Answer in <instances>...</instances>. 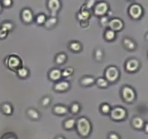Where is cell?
Here are the masks:
<instances>
[{
  "label": "cell",
  "instance_id": "e575fe53",
  "mask_svg": "<svg viewBox=\"0 0 148 139\" xmlns=\"http://www.w3.org/2000/svg\"><path fill=\"white\" fill-rule=\"evenodd\" d=\"M111 107L108 104H103L101 106V110L103 114H108L111 111Z\"/></svg>",
  "mask_w": 148,
  "mask_h": 139
},
{
  "label": "cell",
  "instance_id": "4316f807",
  "mask_svg": "<svg viewBox=\"0 0 148 139\" xmlns=\"http://www.w3.org/2000/svg\"><path fill=\"white\" fill-rule=\"evenodd\" d=\"M96 85H98L99 88H107L108 85V82L106 78H98L95 80V83Z\"/></svg>",
  "mask_w": 148,
  "mask_h": 139
},
{
  "label": "cell",
  "instance_id": "4dcf8cb0",
  "mask_svg": "<svg viewBox=\"0 0 148 139\" xmlns=\"http://www.w3.org/2000/svg\"><path fill=\"white\" fill-rule=\"evenodd\" d=\"M46 20V16L44 14H39L36 16V22L38 25H41L44 24Z\"/></svg>",
  "mask_w": 148,
  "mask_h": 139
},
{
  "label": "cell",
  "instance_id": "836d02e7",
  "mask_svg": "<svg viewBox=\"0 0 148 139\" xmlns=\"http://www.w3.org/2000/svg\"><path fill=\"white\" fill-rule=\"evenodd\" d=\"M51 98L50 96H44L41 99L40 104H41V105L43 107H48L51 104Z\"/></svg>",
  "mask_w": 148,
  "mask_h": 139
},
{
  "label": "cell",
  "instance_id": "ab89813d",
  "mask_svg": "<svg viewBox=\"0 0 148 139\" xmlns=\"http://www.w3.org/2000/svg\"><path fill=\"white\" fill-rule=\"evenodd\" d=\"M80 25L82 28H87L88 25H89V20H81Z\"/></svg>",
  "mask_w": 148,
  "mask_h": 139
},
{
  "label": "cell",
  "instance_id": "ba28073f",
  "mask_svg": "<svg viewBox=\"0 0 148 139\" xmlns=\"http://www.w3.org/2000/svg\"><path fill=\"white\" fill-rule=\"evenodd\" d=\"M143 13V10L140 4H134L129 8V14L133 19H140Z\"/></svg>",
  "mask_w": 148,
  "mask_h": 139
},
{
  "label": "cell",
  "instance_id": "484cf974",
  "mask_svg": "<svg viewBox=\"0 0 148 139\" xmlns=\"http://www.w3.org/2000/svg\"><path fill=\"white\" fill-rule=\"evenodd\" d=\"M76 125V120L73 118H69L65 120L64 123V127L66 130H71Z\"/></svg>",
  "mask_w": 148,
  "mask_h": 139
},
{
  "label": "cell",
  "instance_id": "6da1fadb",
  "mask_svg": "<svg viewBox=\"0 0 148 139\" xmlns=\"http://www.w3.org/2000/svg\"><path fill=\"white\" fill-rule=\"evenodd\" d=\"M76 125L79 134L82 137L89 136L91 131V123L86 117H80L76 122Z\"/></svg>",
  "mask_w": 148,
  "mask_h": 139
},
{
  "label": "cell",
  "instance_id": "8d00e7d4",
  "mask_svg": "<svg viewBox=\"0 0 148 139\" xmlns=\"http://www.w3.org/2000/svg\"><path fill=\"white\" fill-rule=\"evenodd\" d=\"M95 4H96V0H88L85 3V7L88 10H91V8H92Z\"/></svg>",
  "mask_w": 148,
  "mask_h": 139
},
{
  "label": "cell",
  "instance_id": "83f0119b",
  "mask_svg": "<svg viewBox=\"0 0 148 139\" xmlns=\"http://www.w3.org/2000/svg\"><path fill=\"white\" fill-rule=\"evenodd\" d=\"M17 74L19 78H26L29 75V70L27 68L22 67L18 70L17 71Z\"/></svg>",
  "mask_w": 148,
  "mask_h": 139
},
{
  "label": "cell",
  "instance_id": "52a82bcc",
  "mask_svg": "<svg viewBox=\"0 0 148 139\" xmlns=\"http://www.w3.org/2000/svg\"><path fill=\"white\" fill-rule=\"evenodd\" d=\"M140 67V61L135 58H130L125 63V69L129 72H136L137 70H138Z\"/></svg>",
  "mask_w": 148,
  "mask_h": 139
},
{
  "label": "cell",
  "instance_id": "74e56055",
  "mask_svg": "<svg viewBox=\"0 0 148 139\" xmlns=\"http://www.w3.org/2000/svg\"><path fill=\"white\" fill-rule=\"evenodd\" d=\"M1 5L5 7H11L12 4V0H1Z\"/></svg>",
  "mask_w": 148,
  "mask_h": 139
},
{
  "label": "cell",
  "instance_id": "f546056e",
  "mask_svg": "<svg viewBox=\"0 0 148 139\" xmlns=\"http://www.w3.org/2000/svg\"><path fill=\"white\" fill-rule=\"evenodd\" d=\"M0 28H2L3 29L6 30L7 32H10L13 30V28H14V25H13L11 22H4V23H2V24L1 25V27Z\"/></svg>",
  "mask_w": 148,
  "mask_h": 139
},
{
  "label": "cell",
  "instance_id": "7a4b0ae2",
  "mask_svg": "<svg viewBox=\"0 0 148 139\" xmlns=\"http://www.w3.org/2000/svg\"><path fill=\"white\" fill-rule=\"evenodd\" d=\"M5 65L10 70L12 71H16L17 72L20 67H23V64H22V60L17 55H10V56H7L6 58Z\"/></svg>",
  "mask_w": 148,
  "mask_h": 139
},
{
  "label": "cell",
  "instance_id": "1f68e13d",
  "mask_svg": "<svg viewBox=\"0 0 148 139\" xmlns=\"http://www.w3.org/2000/svg\"><path fill=\"white\" fill-rule=\"evenodd\" d=\"M108 23H109V19H108V16L103 15L102 17H101L99 20V23L101 25V26H102L103 28L108 27Z\"/></svg>",
  "mask_w": 148,
  "mask_h": 139
},
{
  "label": "cell",
  "instance_id": "e0dca14e",
  "mask_svg": "<svg viewBox=\"0 0 148 139\" xmlns=\"http://www.w3.org/2000/svg\"><path fill=\"white\" fill-rule=\"evenodd\" d=\"M58 19L56 17H51L49 18H46V22L44 23L43 25L47 29H51L57 24Z\"/></svg>",
  "mask_w": 148,
  "mask_h": 139
},
{
  "label": "cell",
  "instance_id": "ac0fdd59",
  "mask_svg": "<svg viewBox=\"0 0 148 139\" xmlns=\"http://www.w3.org/2000/svg\"><path fill=\"white\" fill-rule=\"evenodd\" d=\"M1 111L5 115H10V114H12L13 111V108L12 106L10 103H3L1 105Z\"/></svg>",
  "mask_w": 148,
  "mask_h": 139
},
{
  "label": "cell",
  "instance_id": "d6a6232c",
  "mask_svg": "<svg viewBox=\"0 0 148 139\" xmlns=\"http://www.w3.org/2000/svg\"><path fill=\"white\" fill-rule=\"evenodd\" d=\"M70 110L71 112L73 113V114H77L78 112H79V111H80V105H79V103H72L70 107Z\"/></svg>",
  "mask_w": 148,
  "mask_h": 139
},
{
  "label": "cell",
  "instance_id": "f35d334b",
  "mask_svg": "<svg viewBox=\"0 0 148 139\" xmlns=\"http://www.w3.org/2000/svg\"><path fill=\"white\" fill-rule=\"evenodd\" d=\"M9 32H7V30L3 29L2 28H0V39H4L8 35Z\"/></svg>",
  "mask_w": 148,
  "mask_h": 139
},
{
  "label": "cell",
  "instance_id": "b9f144b4",
  "mask_svg": "<svg viewBox=\"0 0 148 139\" xmlns=\"http://www.w3.org/2000/svg\"><path fill=\"white\" fill-rule=\"evenodd\" d=\"M56 139H65V138H64L62 137V136H59V137H58Z\"/></svg>",
  "mask_w": 148,
  "mask_h": 139
},
{
  "label": "cell",
  "instance_id": "9c48e42d",
  "mask_svg": "<svg viewBox=\"0 0 148 139\" xmlns=\"http://www.w3.org/2000/svg\"><path fill=\"white\" fill-rule=\"evenodd\" d=\"M47 5L52 17H56L61 8L60 0H48Z\"/></svg>",
  "mask_w": 148,
  "mask_h": 139
},
{
  "label": "cell",
  "instance_id": "4fadbf2b",
  "mask_svg": "<svg viewBox=\"0 0 148 139\" xmlns=\"http://www.w3.org/2000/svg\"><path fill=\"white\" fill-rule=\"evenodd\" d=\"M62 78V70L57 68H53L49 72V78L51 81L53 82H57L60 81Z\"/></svg>",
  "mask_w": 148,
  "mask_h": 139
},
{
  "label": "cell",
  "instance_id": "d6986e66",
  "mask_svg": "<svg viewBox=\"0 0 148 139\" xmlns=\"http://www.w3.org/2000/svg\"><path fill=\"white\" fill-rule=\"evenodd\" d=\"M69 109L66 107L64 105H56L53 107V111L54 114H58V115H63V114H66Z\"/></svg>",
  "mask_w": 148,
  "mask_h": 139
},
{
  "label": "cell",
  "instance_id": "2e32d148",
  "mask_svg": "<svg viewBox=\"0 0 148 139\" xmlns=\"http://www.w3.org/2000/svg\"><path fill=\"white\" fill-rule=\"evenodd\" d=\"M123 45L129 51L134 50L136 49V46H137L135 42L130 38H124L123 39Z\"/></svg>",
  "mask_w": 148,
  "mask_h": 139
},
{
  "label": "cell",
  "instance_id": "d4e9b609",
  "mask_svg": "<svg viewBox=\"0 0 148 139\" xmlns=\"http://www.w3.org/2000/svg\"><path fill=\"white\" fill-rule=\"evenodd\" d=\"M104 57V52L101 48H97L95 50V53H94V58H95V61L100 62L103 59Z\"/></svg>",
  "mask_w": 148,
  "mask_h": 139
},
{
  "label": "cell",
  "instance_id": "f1b7e54d",
  "mask_svg": "<svg viewBox=\"0 0 148 139\" xmlns=\"http://www.w3.org/2000/svg\"><path fill=\"white\" fill-rule=\"evenodd\" d=\"M73 68L71 67H66L62 71V77H63V78H67V77L71 76L73 74Z\"/></svg>",
  "mask_w": 148,
  "mask_h": 139
},
{
  "label": "cell",
  "instance_id": "8992f818",
  "mask_svg": "<svg viewBox=\"0 0 148 139\" xmlns=\"http://www.w3.org/2000/svg\"><path fill=\"white\" fill-rule=\"evenodd\" d=\"M111 117L114 120H122L127 117V111L121 107H116L111 109Z\"/></svg>",
  "mask_w": 148,
  "mask_h": 139
},
{
  "label": "cell",
  "instance_id": "5b68a950",
  "mask_svg": "<svg viewBox=\"0 0 148 139\" xmlns=\"http://www.w3.org/2000/svg\"><path fill=\"white\" fill-rule=\"evenodd\" d=\"M93 7L95 14L97 16H100V17L105 15L108 12V8H109L108 4L106 1H100V2L96 3Z\"/></svg>",
  "mask_w": 148,
  "mask_h": 139
},
{
  "label": "cell",
  "instance_id": "7402d4cb",
  "mask_svg": "<svg viewBox=\"0 0 148 139\" xmlns=\"http://www.w3.org/2000/svg\"><path fill=\"white\" fill-rule=\"evenodd\" d=\"M69 48L72 52H75V53H77V52H79L81 50H82V44H81L79 42L73 41L69 43Z\"/></svg>",
  "mask_w": 148,
  "mask_h": 139
},
{
  "label": "cell",
  "instance_id": "8fae6325",
  "mask_svg": "<svg viewBox=\"0 0 148 139\" xmlns=\"http://www.w3.org/2000/svg\"><path fill=\"white\" fill-rule=\"evenodd\" d=\"M70 88V83L66 81H59L53 85V90L57 92H64Z\"/></svg>",
  "mask_w": 148,
  "mask_h": 139
},
{
  "label": "cell",
  "instance_id": "44dd1931",
  "mask_svg": "<svg viewBox=\"0 0 148 139\" xmlns=\"http://www.w3.org/2000/svg\"><path fill=\"white\" fill-rule=\"evenodd\" d=\"M144 120L143 118L140 117H135L133 118L132 121V124L133 127L136 129H141L144 127Z\"/></svg>",
  "mask_w": 148,
  "mask_h": 139
},
{
  "label": "cell",
  "instance_id": "cb8c5ba5",
  "mask_svg": "<svg viewBox=\"0 0 148 139\" xmlns=\"http://www.w3.org/2000/svg\"><path fill=\"white\" fill-rule=\"evenodd\" d=\"M27 114L30 118L33 119V120H38L40 117V114L38 111L36 109L33 108L28 109L27 111Z\"/></svg>",
  "mask_w": 148,
  "mask_h": 139
},
{
  "label": "cell",
  "instance_id": "d590c367",
  "mask_svg": "<svg viewBox=\"0 0 148 139\" xmlns=\"http://www.w3.org/2000/svg\"><path fill=\"white\" fill-rule=\"evenodd\" d=\"M0 139H17V138L14 133H6L2 135Z\"/></svg>",
  "mask_w": 148,
  "mask_h": 139
},
{
  "label": "cell",
  "instance_id": "277c9868",
  "mask_svg": "<svg viewBox=\"0 0 148 139\" xmlns=\"http://www.w3.org/2000/svg\"><path fill=\"white\" fill-rule=\"evenodd\" d=\"M121 96L126 102L132 103L134 101L136 98L135 91L132 87L125 85L123 87L121 90Z\"/></svg>",
  "mask_w": 148,
  "mask_h": 139
},
{
  "label": "cell",
  "instance_id": "ffe728a7",
  "mask_svg": "<svg viewBox=\"0 0 148 139\" xmlns=\"http://www.w3.org/2000/svg\"><path fill=\"white\" fill-rule=\"evenodd\" d=\"M67 55L64 52L57 54L55 56V62L57 65H64L67 60Z\"/></svg>",
  "mask_w": 148,
  "mask_h": 139
},
{
  "label": "cell",
  "instance_id": "9a60e30c",
  "mask_svg": "<svg viewBox=\"0 0 148 139\" xmlns=\"http://www.w3.org/2000/svg\"><path fill=\"white\" fill-rule=\"evenodd\" d=\"M80 85L82 86H90V85H93L95 83V79L92 76H90V75H86V76L82 77L79 81Z\"/></svg>",
  "mask_w": 148,
  "mask_h": 139
},
{
  "label": "cell",
  "instance_id": "3957f363",
  "mask_svg": "<svg viewBox=\"0 0 148 139\" xmlns=\"http://www.w3.org/2000/svg\"><path fill=\"white\" fill-rule=\"evenodd\" d=\"M120 77V72L116 66H109L105 71V78L108 82H116Z\"/></svg>",
  "mask_w": 148,
  "mask_h": 139
},
{
  "label": "cell",
  "instance_id": "603a6c76",
  "mask_svg": "<svg viewBox=\"0 0 148 139\" xmlns=\"http://www.w3.org/2000/svg\"><path fill=\"white\" fill-rule=\"evenodd\" d=\"M116 32L111 30V29H107L106 30L105 33H104V38L108 41H114L116 39Z\"/></svg>",
  "mask_w": 148,
  "mask_h": 139
},
{
  "label": "cell",
  "instance_id": "30bf717a",
  "mask_svg": "<svg viewBox=\"0 0 148 139\" xmlns=\"http://www.w3.org/2000/svg\"><path fill=\"white\" fill-rule=\"evenodd\" d=\"M108 27H109V29L115 32L119 31V30H122V28H124V23L119 18H113L109 20Z\"/></svg>",
  "mask_w": 148,
  "mask_h": 139
},
{
  "label": "cell",
  "instance_id": "7bdbcfd3",
  "mask_svg": "<svg viewBox=\"0 0 148 139\" xmlns=\"http://www.w3.org/2000/svg\"><path fill=\"white\" fill-rule=\"evenodd\" d=\"M1 9H2V5H1V2H0V12L1 11Z\"/></svg>",
  "mask_w": 148,
  "mask_h": 139
},
{
  "label": "cell",
  "instance_id": "60d3db41",
  "mask_svg": "<svg viewBox=\"0 0 148 139\" xmlns=\"http://www.w3.org/2000/svg\"><path fill=\"white\" fill-rule=\"evenodd\" d=\"M108 138L109 139H120V137L119 136V135H117L116 133H111V134L108 136Z\"/></svg>",
  "mask_w": 148,
  "mask_h": 139
},
{
  "label": "cell",
  "instance_id": "7c38bea8",
  "mask_svg": "<svg viewBox=\"0 0 148 139\" xmlns=\"http://www.w3.org/2000/svg\"><path fill=\"white\" fill-rule=\"evenodd\" d=\"M21 18L25 23L29 24L33 20V12L29 8L23 9L21 12Z\"/></svg>",
  "mask_w": 148,
  "mask_h": 139
},
{
  "label": "cell",
  "instance_id": "5bb4252c",
  "mask_svg": "<svg viewBox=\"0 0 148 139\" xmlns=\"http://www.w3.org/2000/svg\"><path fill=\"white\" fill-rule=\"evenodd\" d=\"M91 16V12L90 11V10H88V8L85 7V5H83L81 8V11L79 13H77V17L78 20H89L90 17Z\"/></svg>",
  "mask_w": 148,
  "mask_h": 139
}]
</instances>
